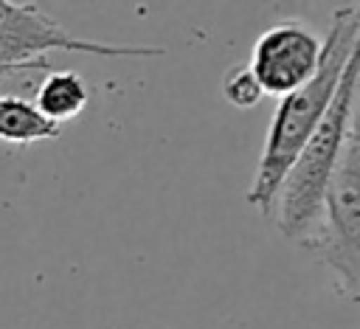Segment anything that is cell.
<instances>
[{"mask_svg": "<svg viewBox=\"0 0 360 329\" xmlns=\"http://www.w3.org/2000/svg\"><path fill=\"white\" fill-rule=\"evenodd\" d=\"M357 48H360V11L357 6H343L332 14V25L329 34L323 37V56L315 76L304 87L281 96L270 118L264 146L256 163V174L248 188V202L259 214L270 217L284 174L290 172L301 146L309 141L323 112L329 110L338 82L349 59L357 56Z\"/></svg>", "mask_w": 360, "mask_h": 329, "instance_id": "cell-1", "label": "cell"}, {"mask_svg": "<svg viewBox=\"0 0 360 329\" xmlns=\"http://www.w3.org/2000/svg\"><path fill=\"white\" fill-rule=\"evenodd\" d=\"M354 112H357V56L349 59V65L338 82V90L332 96L329 110L323 112V118L315 127V132L309 135V141L301 146L298 157L292 160L290 172L281 180L278 194L270 208L278 231L298 245H307L309 233L318 225L321 200H323L326 183L338 166L346 135L354 124Z\"/></svg>", "mask_w": 360, "mask_h": 329, "instance_id": "cell-2", "label": "cell"}, {"mask_svg": "<svg viewBox=\"0 0 360 329\" xmlns=\"http://www.w3.org/2000/svg\"><path fill=\"white\" fill-rule=\"evenodd\" d=\"M307 250H312L335 276L346 298H357L360 284V141L357 124H352L340 149L338 166L326 183L318 225L309 233Z\"/></svg>", "mask_w": 360, "mask_h": 329, "instance_id": "cell-3", "label": "cell"}, {"mask_svg": "<svg viewBox=\"0 0 360 329\" xmlns=\"http://www.w3.org/2000/svg\"><path fill=\"white\" fill-rule=\"evenodd\" d=\"M45 51L96 53V56H160V45H121L73 37L39 3L0 0V65H25L45 59Z\"/></svg>", "mask_w": 360, "mask_h": 329, "instance_id": "cell-4", "label": "cell"}, {"mask_svg": "<svg viewBox=\"0 0 360 329\" xmlns=\"http://www.w3.org/2000/svg\"><path fill=\"white\" fill-rule=\"evenodd\" d=\"M323 56V39L304 20H281L262 31L250 53V73L264 96H287L304 87Z\"/></svg>", "mask_w": 360, "mask_h": 329, "instance_id": "cell-5", "label": "cell"}, {"mask_svg": "<svg viewBox=\"0 0 360 329\" xmlns=\"http://www.w3.org/2000/svg\"><path fill=\"white\" fill-rule=\"evenodd\" d=\"M87 101H90L87 84L73 70H51L39 82L37 96H34V107L39 110V115L56 127L79 118L82 110L87 107Z\"/></svg>", "mask_w": 360, "mask_h": 329, "instance_id": "cell-6", "label": "cell"}, {"mask_svg": "<svg viewBox=\"0 0 360 329\" xmlns=\"http://www.w3.org/2000/svg\"><path fill=\"white\" fill-rule=\"evenodd\" d=\"M59 129L62 127L39 115L34 101L14 96V93H0V141L14 143V146H28L37 141L56 138Z\"/></svg>", "mask_w": 360, "mask_h": 329, "instance_id": "cell-7", "label": "cell"}, {"mask_svg": "<svg viewBox=\"0 0 360 329\" xmlns=\"http://www.w3.org/2000/svg\"><path fill=\"white\" fill-rule=\"evenodd\" d=\"M222 96H225V101H231L233 107L248 110V107H256L264 93H262V87L256 84L250 67H248V65H236V67L228 70V76H225V82H222Z\"/></svg>", "mask_w": 360, "mask_h": 329, "instance_id": "cell-8", "label": "cell"}, {"mask_svg": "<svg viewBox=\"0 0 360 329\" xmlns=\"http://www.w3.org/2000/svg\"><path fill=\"white\" fill-rule=\"evenodd\" d=\"M48 59H34V62H25V65H0V82H8V79H17V76H31V73H39V70H48Z\"/></svg>", "mask_w": 360, "mask_h": 329, "instance_id": "cell-9", "label": "cell"}]
</instances>
